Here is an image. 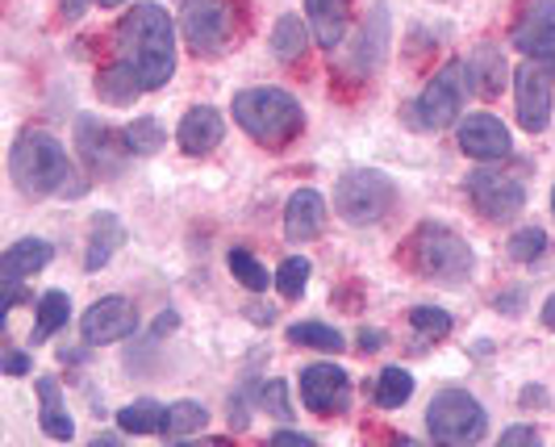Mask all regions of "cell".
I'll return each instance as SVG.
<instances>
[{
	"mask_svg": "<svg viewBox=\"0 0 555 447\" xmlns=\"http://www.w3.org/2000/svg\"><path fill=\"white\" fill-rule=\"evenodd\" d=\"M117 59L139 72L146 92L176 76V26L164 4L142 0L117 22Z\"/></svg>",
	"mask_w": 555,
	"mask_h": 447,
	"instance_id": "6da1fadb",
	"label": "cell"
},
{
	"mask_svg": "<svg viewBox=\"0 0 555 447\" xmlns=\"http://www.w3.org/2000/svg\"><path fill=\"white\" fill-rule=\"evenodd\" d=\"M9 171H13L17 193L29 196V201L83 193V184H76L80 176H76V164L67 159V146L47 130H22L17 135L13 151H9Z\"/></svg>",
	"mask_w": 555,
	"mask_h": 447,
	"instance_id": "7a4b0ae2",
	"label": "cell"
},
{
	"mask_svg": "<svg viewBox=\"0 0 555 447\" xmlns=\"http://www.w3.org/2000/svg\"><path fill=\"white\" fill-rule=\"evenodd\" d=\"M234 122L247 130L250 139L268 151H284L288 142L306 130V110L293 92L284 88H243L234 92Z\"/></svg>",
	"mask_w": 555,
	"mask_h": 447,
	"instance_id": "3957f363",
	"label": "cell"
},
{
	"mask_svg": "<svg viewBox=\"0 0 555 447\" xmlns=\"http://www.w3.org/2000/svg\"><path fill=\"white\" fill-rule=\"evenodd\" d=\"M405 264L417 277L439 280V284H460L473 277L476 255L468 239H460L451 226L443 222H422L405 243Z\"/></svg>",
	"mask_w": 555,
	"mask_h": 447,
	"instance_id": "277c9868",
	"label": "cell"
},
{
	"mask_svg": "<svg viewBox=\"0 0 555 447\" xmlns=\"http://www.w3.org/2000/svg\"><path fill=\"white\" fill-rule=\"evenodd\" d=\"M397 205V184L389 171L356 168L334 184V214L347 226H376L385 222Z\"/></svg>",
	"mask_w": 555,
	"mask_h": 447,
	"instance_id": "5b68a950",
	"label": "cell"
},
{
	"mask_svg": "<svg viewBox=\"0 0 555 447\" xmlns=\"http://www.w3.org/2000/svg\"><path fill=\"white\" fill-rule=\"evenodd\" d=\"M464 76H468V63L464 59H447L443 67L430 76V85L405 105V122L414 130H443V126H451L464 110V85H468Z\"/></svg>",
	"mask_w": 555,
	"mask_h": 447,
	"instance_id": "8992f818",
	"label": "cell"
},
{
	"mask_svg": "<svg viewBox=\"0 0 555 447\" xmlns=\"http://www.w3.org/2000/svg\"><path fill=\"white\" fill-rule=\"evenodd\" d=\"M426 426L439 444H476L489 431V414L464 389H443L435 393V401L426 406Z\"/></svg>",
	"mask_w": 555,
	"mask_h": 447,
	"instance_id": "52a82bcc",
	"label": "cell"
},
{
	"mask_svg": "<svg viewBox=\"0 0 555 447\" xmlns=\"http://www.w3.org/2000/svg\"><path fill=\"white\" fill-rule=\"evenodd\" d=\"M180 29L196 55H214L230 42L234 29V0H184L180 4Z\"/></svg>",
	"mask_w": 555,
	"mask_h": 447,
	"instance_id": "ba28073f",
	"label": "cell"
},
{
	"mask_svg": "<svg viewBox=\"0 0 555 447\" xmlns=\"http://www.w3.org/2000/svg\"><path fill=\"white\" fill-rule=\"evenodd\" d=\"M468 196H473L476 214H485L489 222H509V218H518L522 205H527V189H522L518 176H509V171H489V168H480L468 176Z\"/></svg>",
	"mask_w": 555,
	"mask_h": 447,
	"instance_id": "9c48e42d",
	"label": "cell"
},
{
	"mask_svg": "<svg viewBox=\"0 0 555 447\" xmlns=\"http://www.w3.org/2000/svg\"><path fill=\"white\" fill-rule=\"evenodd\" d=\"M301 406L318 419H334L347 414L351 406V376L338 363H306L301 368Z\"/></svg>",
	"mask_w": 555,
	"mask_h": 447,
	"instance_id": "30bf717a",
	"label": "cell"
},
{
	"mask_svg": "<svg viewBox=\"0 0 555 447\" xmlns=\"http://www.w3.org/2000/svg\"><path fill=\"white\" fill-rule=\"evenodd\" d=\"M514 97H518V126L527 135H543L552 122V76L539 59H527L514 72Z\"/></svg>",
	"mask_w": 555,
	"mask_h": 447,
	"instance_id": "8fae6325",
	"label": "cell"
},
{
	"mask_svg": "<svg viewBox=\"0 0 555 447\" xmlns=\"http://www.w3.org/2000/svg\"><path fill=\"white\" fill-rule=\"evenodd\" d=\"M139 331V314L126 297H101L92 302L88 314H80V335L92 347H105V343H121Z\"/></svg>",
	"mask_w": 555,
	"mask_h": 447,
	"instance_id": "7c38bea8",
	"label": "cell"
},
{
	"mask_svg": "<svg viewBox=\"0 0 555 447\" xmlns=\"http://www.w3.org/2000/svg\"><path fill=\"white\" fill-rule=\"evenodd\" d=\"M460 151L476 159V164H501L509 151H514V139H509V130L501 126V117L493 113H468L464 122H460Z\"/></svg>",
	"mask_w": 555,
	"mask_h": 447,
	"instance_id": "4fadbf2b",
	"label": "cell"
},
{
	"mask_svg": "<svg viewBox=\"0 0 555 447\" xmlns=\"http://www.w3.org/2000/svg\"><path fill=\"white\" fill-rule=\"evenodd\" d=\"M76 142H80L83 159L92 164V171H121L126 164V155H134L130 151V142H126V130H113L105 122H96V117H80L76 122Z\"/></svg>",
	"mask_w": 555,
	"mask_h": 447,
	"instance_id": "5bb4252c",
	"label": "cell"
},
{
	"mask_svg": "<svg viewBox=\"0 0 555 447\" xmlns=\"http://www.w3.org/2000/svg\"><path fill=\"white\" fill-rule=\"evenodd\" d=\"M514 47L527 59L552 63L555 59V0H530L527 13L514 26Z\"/></svg>",
	"mask_w": 555,
	"mask_h": 447,
	"instance_id": "9a60e30c",
	"label": "cell"
},
{
	"mask_svg": "<svg viewBox=\"0 0 555 447\" xmlns=\"http://www.w3.org/2000/svg\"><path fill=\"white\" fill-rule=\"evenodd\" d=\"M326 196L318 189H297L284 205V239L288 243H309L326 230Z\"/></svg>",
	"mask_w": 555,
	"mask_h": 447,
	"instance_id": "2e32d148",
	"label": "cell"
},
{
	"mask_svg": "<svg viewBox=\"0 0 555 447\" xmlns=\"http://www.w3.org/2000/svg\"><path fill=\"white\" fill-rule=\"evenodd\" d=\"M222 139H225V122L214 105H193V110L180 117V126H176V142H180L184 155H209L214 146H222Z\"/></svg>",
	"mask_w": 555,
	"mask_h": 447,
	"instance_id": "e0dca14e",
	"label": "cell"
},
{
	"mask_svg": "<svg viewBox=\"0 0 555 447\" xmlns=\"http://www.w3.org/2000/svg\"><path fill=\"white\" fill-rule=\"evenodd\" d=\"M468 80H473L476 97H485V101L501 97V88L509 85V63L501 55V47H493V42L476 47L473 59H468Z\"/></svg>",
	"mask_w": 555,
	"mask_h": 447,
	"instance_id": "ac0fdd59",
	"label": "cell"
},
{
	"mask_svg": "<svg viewBox=\"0 0 555 447\" xmlns=\"http://www.w3.org/2000/svg\"><path fill=\"white\" fill-rule=\"evenodd\" d=\"M51 255H55V247H51L47 239H17V243L4 252V259H0V277L13 289V284H22V280L34 277V272H42V268L51 264Z\"/></svg>",
	"mask_w": 555,
	"mask_h": 447,
	"instance_id": "d6986e66",
	"label": "cell"
},
{
	"mask_svg": "<svg viewBox=\"0 0 555 447\" xmlns=\"http://www.w3.org/2000/svg\"><path fill=\"white\" fill-rule=\"evenodd\" d=\"M306 17L318 47L334 51L347 34V22H351V0H306Z\"/></svg>",
	"mask_w": 555,
	"mask_h": 447,
	"instance_id": "ffe728a7",
	"label": "cell"
},
{
	"mask_svg": "<svg viewBox=\"0 0 555 447\" xmlns=\"http://www.w3.org/2000/svg\"><path fill=\"white\" fill-rule=\"evenodd\" d=\"M121 243H126V226H121V218H117V214H101V218L92 222V230H88V255H83V268H88V272H101Z\"/></svg>",
	"mask_w": 555,
	"mask_h": 447,
	"instance_id": "44dd1931",
	"label": "cell"
},
{
	"mask_svg": "<svg viewBox=\"0 0 555 447\" xmlns=\"http://www.w3.org/2000/svg\"><path fill=\"white\" fill-rule=\"evenodd\" d=\"M38 401H42V431L47 439L67 444L76 435V422L67 419V406H63V389H59L55 376H38Z\"/></svg>",
	"mask_w": 555,
	"mask_h": 447,
	"instance_id": "7402d4cb",
	"label": "cell"
},
{
	"mask_svg": "<svg viewBox=\"0 0 555 447\" xmlns=\"http://www.w3.org/2000/svg\"><path fill=\"white\" fill-rule=\"evenodd\" d=\"M142 92H146V85L139 80V72L126 67L121 59L96 76V97H101L105 105H134Z\"/></svg>",
	"mask_w": 555,
	"mask_h": 447,
	"instance_id": "603a6c76",
	"label": "cell"
},
{
	"mask_svg": "<svg viewBox=\"0 0 555 447\" xmlns=\"http://www.w3.org/2000/svg\"><path fill=\"white\" fill-rule=\"evenodd\" d=\"M67 318H72V297H67L63 289L42 293V297H38V318H34L29 343H34V347H42V343L55 335V331H63V327H67Z\"/></svg>",
	"mask_w": 555,
	"mask_h": 447,
	"instance_id": "cb8c5ba5",
	"label": "cell"
},
{
	"mask_svg": "<svg viewBox=\"0 0 555 447\" xmlns=\"http://www.w3.org/2000/svg\"><path fill=\"white\" fill-rule=\"evenodd\" d=\"M309 34L313 29L301 22V13H284L272 26V51H276L280 63H301L309 51Z\"/></svg>",
	"mask_w": 555,
	"mask_h": 447,
	"instance_id": "d4e9b609",
	"label": "cell"
},
{
	"mask_svg": "<svg viewBox=\"0 0 555 447\" xmlns=\"http://www.w3.org/2000/svg\"><path fill=\"white\" fill-rule=\"evenodd\" d=\"M117 426H121L126 435H164L167 406L151 401V397H139V401H130V406L117 410Z\"/></svg>",
	"mask_w": 555,
	"mask_h": 447,
	"instance_id": "484cf974",
	"label": "cell"
},
{
	"mask_svg": "<svg viewBox=\"0 0 555 447\" xmlns=\"http://www.w3.org/2000/svg\"><path fill=\"white\" fill-rule=\"evenodd\" d=\"M410 397H414V372H410V368L392 363V368H385V372L376 376V406H380V410H401Z\"/></svg>",
	"mask_w": 555,
	"mask_h": 447,
	"instance_id": "4316f807",
	"label": "cell"
},
{
	"mask_svg": "<svg viewBox=\"0 0 555 447\" xmlns=\"http://www.w3.org/2000/svg\"><path fill=\"white\" fill-rule=\"evenodd\" d=\"M288 343L322 352V356H338L343 352V335L334 327H326V322H297V327H288Z\"/></svg>",
	"mask_w": 555,
	"mask_h": 447,
	"instance_id": "83f0119b",
	"label": "cell"
},
{
	"mask_svg": "<svg viewBox=\"0 0 555 447\" xmlns=\"http://www.w3.org/2000/svg\"><path fill=\"white\" fill-rule=\"evenodd\" d=\"M225 264H230L234 280H238L243 289H250V293H263L268 284H276V277H268V268H263V264H259V259H255L247 247H230Z\"/></svg>",
	"mask_w": 555,
	"mask_h": 447,
	"instance_id": "f1b7e54d",
	"label": "cell"
},
{
	"mask_svg": "<svg viewBox=\"0 0 555 447\" xmlns=\"http://www.w3.org/2000/svg\"><path fill=\"white\" fill-rule=\"evenodd\" d=\"M205 422H209V410L201 401H176V406H167L164 435L167 439H184L193 431H205Z\"/></svg>",
	"mask_w": 555,
	"mask_h": 447,
	"instance_id": "f546056e",
	"label": "cell"
},
{
	"mask_svg": "<svg viewBox=\"0 0 555 447\" xmlns=\"http://www.w3.org/2000/svg\"><path fill=\"white\" fill-rule=\"evenodd\" d=\"M309 272H313V264H309L306 255H288V259L276 268L280 297H284V302H297V297L309 289Z\"/></svg>",
	"mask_w": 555,
	"mask_h": 447,
	"instance_id": "4dcf8cb0",
	"label": "cell"
},
{
	"mask_svg": "<svg viewBox=\"0 0 555 447\" xmlns=\"http://www.w3.org/2000/svg\"><path fill=\"white\" fill-rule=\"evenodd\" d=\"M410 327H414L417 343H439L451 335V314L439 306H417L410 309Z\"/></svg>",
	"mask_w": 555,
	"mask_h": 447,
	"instance_id": "1f68e13d",
	"label": "cell"
},
{
	"mask_svg": "<svg viewBox=\"0 0 555 447\" xmlns=\"http://www.w3.org/2000/svg\"><path fill=\"white\" fill-rule=\"evenodd\" d=\"M505 247H509V259H514V264H534V259L547 255V234H543L539 226H522V230L509 234Z\"/></svg>",
	"mask_w": 555,
	"mask_h": 447,
	"instance_id": "d6a6232c",
	"label": "cell"
},
{
	"mask_svg": "<svg viewBox=\"0 0 555 447\" xmlns=\"http://www.w3.org/2000/svg\"><path fill=\"white\" fill-rule=\"evenodd\" d=\"M126 142H130L134 155H155V151L167 142V135L155 117H134V122L126 126Z\"/></svg>",
	"mask_w": 555,
	"mask_h": 447,
	"instance_id": "836d02e7",
	"label": "cell"
},
{
	"mask_svg": "<svg viewBox=\"0 0 555 447\" xmlns=\"http://www.w3.org/2000/svg\"><path fill=\"white\" fill-rule=\"evenodd\" d=\"M259 401L268 406V414L272 419H293V410H288V385L284 381H263V389H259Z\"/></svg>",
	"mask_w": 555,
	"mask_h": 447,
	"instance_id": "e575fe53",
	"label": "cell"
},
{
	"mask_svg": "<svg viewBox=\"0 0 555 447\" xmlns=\"http://www.w3.org/2000/svg\"><path fill=\"white\" fill-rule=\"evenodd\" d=\"M518 444L539 447V431L534 426H509V431H501V447H518Z\"/></svg>",
	"mask_w": 555,
	"mask_h": 447,
	"instance_id": "d590c367",
	"label": "cell"
},
{
	"mask_svg": "<svg viewBox=\"0 0 555 447\" xmlns=\"http://www.w3.org/2000/svg\"><path fill=\"white\" fill-rule=\"evenodd\" d=\"M247 422H250L247 401H243V393H238V397H230V426H234V431H247Z\"/></svg>",
	"mask_w": 555,
	"mask_h": 447,
	"instance_id": "8d00e7d4",
	"label": "cell"
},
{
	"mask_svg": "<svg viewBox=\"0 0 555 447\" xmlns=\"http://www.w3.org/2000/svg\"><path fill=\"white\" fill-rule=\"evenodd\" d=\"M29 368H34V363H29L26 352H9V356H4V372H9V376H26Z\"/></svg>",
	"mask_w": 555,
	"mask_h": 447,
	"instance_id": "74e56055",
	"label": "cell"
},
{
	"mask_svg": "<svg viewBox=\"0 0 555 447\" xmlns=\"http://www.w3.org/2000/svg\"><path fill=\"white\" fill-rule=\"evenodd\" d=\"M272 444H293V447H313V435H301V431H276Z\"/></svg>",
	"mask_w": 555,
	"mask_h": 447,
	"instance_id": "f35d334b",
	"label": "cell"
},
{
	"mask_svg": "<svg viewBox=\"0 0 555 447\" xmlns=\"http://www.w3.org/2000/svg\"><path fill=\"white\" fill-rule=\"evenodd\" d=\"M380 343H385V331H376V327L372 331L363 327L360 331V352H380Z\"/></svg>",
	"mask_w": 555,
	"mask_h": 447,
	"instance_id": "ab89813d",
	"label": "cell"
},
{
	"mask_svg": "<svg viewBox=\"0 0 555 447\" xmlns=\"http://www.w3.org/2000/svg\"><path fill=\"white\" fill-rule=\"evenodd\" d=\"M180 327V314L176 309H164V318L155 322V335H167V331H176Z\"/></svg>",
	"mask_w": 555,
	"mask_h": 447,
	"instance_id": "60d3db41",
	"label": "cell"
},
{
	"mask_svg": "<svg viewBox=\"0 0 555 447\" xmlns=\"http://www.w3.org/2000/svg\"><path fill=\"white\" fill-rule=\"evenodd\" d=\"M539 314H543V327H547V331H555V293L543 302V309H539Z\"/></svg>",
	"mask_w": 555,
	"mask_h": 447,
	"instance_id": "b9f144b4",
	"label": "cell"
},
{
	"mask_svg": "<svg viewBox=\"0 0 555 447\" xmlns=\"http://www.w3.org/2000/svg\"><path fill=\"white\" fill-rule=\"evenodd\" d=\"M530 401H539V406H543V401H547V393H543V389H522V406H530Z\"/></svg>",
	"mask_w": 555,
	"mask_h": 447,
	"instance_id": "7bdbcfd3",
	"label": "cell"
},
{
	"mask_svg": "<svg viewBox=\"0 0 555 447\" xmlns=\"http://www.w3.org/2000/svg\"><path fill=\"white\" fill-rule=\"evenodd\" d=\"M63 13H67V17H80V13H83V0H63Z\"/></svg>",
	"mask_w": 555,
	"mask_h": 447,
	"instance_id": "ee69618b",
	"label": "cell"
},
{
	"mask_svg": "<svg viewBox=\"0 0 555 447\" xmlns=\"http://www.w3.org/2000/svg\"><path fill=\"white\" fill-rule=\"evenodd\" d=\"M101 9H117V4H126V0H96Z\"/></svg>",
	"mask_w": 555,
	"mask_h": 447,
	"instance_id": "f6af8a7d",
	"label": "cell"
},
{
	"mask_svg": "<svg viewBox=\"0 0 555 447\" xmlns=\"http://www.w3.org/2000/svg\"><path fill=\"white\" fill-rule=\"evenodd\" d=\"M552 214H555V189H552Z\"/></svg>",
	"mask_w": 555,
	"mask_h": 447,
	"instance_id": "bcb514c9",
	"label": "cell"
}]
</instances>
